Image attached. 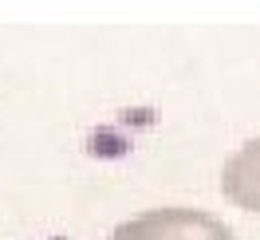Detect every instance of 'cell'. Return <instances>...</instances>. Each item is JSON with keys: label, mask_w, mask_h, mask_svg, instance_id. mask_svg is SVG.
I'll use <instances>...</instances> for the list:
<instances>
[{"label": "cell", "mask_w": 260, "mask_h": 240, "mask_svg": "<svg viewBox=\"0 0 260 240\" xmlns=\"http://www.w3.org/2000/svg\"><path fill=\"white\" fill-rule=\"evenodd\" d=\"M107 240H237V232L205 209L162 205L114 224Z\"/></svg>", "instance_id": "cell-1"}, {"label": "cell", "mask_w": 260, "mask_h": 240, "mask_svg": "<svg viewBox=\"0 0 260 240\" xmlns=\"http://www.w3.org/2000/svg\"><path fill=\"white\" fill-rule=\"evenodd\" d=\"M221 193L229 205L260 217V138H248L221 165Z\"/></svg>", "instance_id": "cell-2"}]
</instances>
